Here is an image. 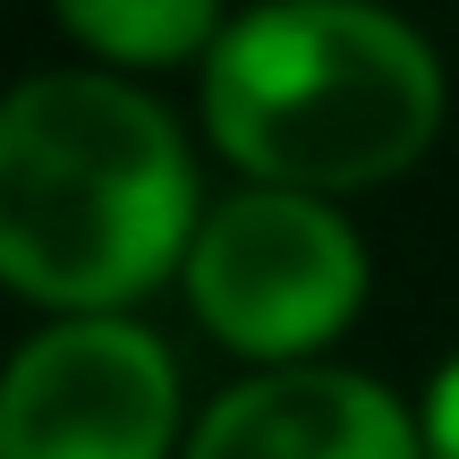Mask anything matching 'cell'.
<instances>
[{
    "instance_id": "6da1fadb",
    "label": "cell",
    "mask_w": 459,
    "mask_h": 459,
    "mask_svg": "<svg viewBox=\"0 0 459 459\" xmlns=\"http://www.w3.org/2000/svg\"><path fill=\"white\" fill-rule=\"evenodd\" d=\"M196 247L179 128L111 77H34L0 102V281L94 315Z\"/></svg>"
},
{
    "instance_id": "7a4b0ae2",
    "label": "cell",
    "mask_w": 459,
    "mask_h": 459,
    "mask_svg": "<svg viewBox=\"0 0 459 459\" xmlns=\"http://www.w3.org/2000/svg\"><path fill=\"white\" fill-rule=\"evenodd\" d=\"M204 119L230 162L273 187H375L426 153L443 77L366 0H273L213 43Z\"/></svg>"
},
{
    "instance_id": "3957f363",
    "label": "cell",
    "mask_w": 459,
    "mask_h": 459,
    "mask_svg": "<svg viewBox=\"0 0 459 459\" xmlns=\"http://www.w3.org/2000/svg\"><path fill=\"white\" fill-rule=\"evenodd\" d=\"M187 298L230 349L298 358L358 315L366 255L341 213H324L307 187H255V196H230L213 221H196Z\"/></svg>"
},
{
    "instance_id": "277c9868",
    "label": "cell",
    "mask_w": 459,
    "mask_h": 459,
    "mask_svg": "<svg viewBox=\"0 0 459 459\" xmlns=\"http://www.w3.org/2000/svg\"><path fill=\"white\" fill-rule=\"evenodd\" d=\"M170 426V349L119 315H77L43 332L0 375V459H162Z\"/></svg>"
},
{
    "instance_id": "5b68a950",
    "label": "cell",
    "mask_w": 459,
    "mask_h": 459,
    "mask_svg": "<svg viewBox=\"0 0 459 459\" xmlns=\"http://www.w3.org/2000/svg\"><path fill=\"white\" fill-rule=\"evenodd\" d=\"M187 459H417V426L383 383L332 366L255 375L196 426Z\"/></svg>"
},
{
    "instance_id": "8992f818",
    "label": "cell",
    "mask_w": 459,
    "mask_h": 459,
    "mask_svg": "<svg viewBox=\"0 0 459 459\" xmlns=\"http://www.w3.org/2000/svg\"><path fill=\"white\" fill-rule=\"evenodd\" d=\"M77 43L111 60H187L213 34V0H51Z\"/></svg>"
},
{
    "instance_id": "52a82bcc",
    "label": "cell",
    "mask_w": 459,
    "mask_h": 459,
    "mask_svg": "<svg viewBox=\"0 0 459 459\" xmlns=\"http://www.w3.org/2000/svg\"><path fill=\"white\" fill-rule=\"evenodd\" d=\"M426 451L459 459V358L443 366V383H434V400H426Z\"/></svg>"
}]
</instances>
